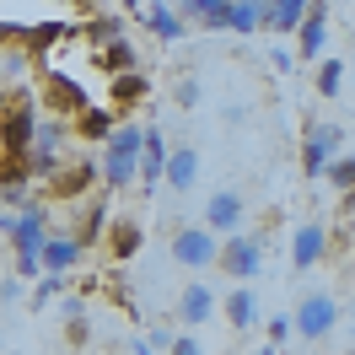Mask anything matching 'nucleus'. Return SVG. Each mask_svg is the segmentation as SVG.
<instances>
[{"label":"nucleus","mask_w":355,"mask_h":355,"mask_svg":"<svg viewBox=\"0 0 355 355\" xmlns=\"http://www.w3.org/2000/svg\"><path fill=\"white\" fill-rule=\"evenodd\" d=\"M140 146H146V130H140V124H119V130L108 135L103 162H97V173H103V189H108V194L130 189L135 178H140Z\"/></svg>","instance_id":"obj_1"},{"label":"nucleus","mask_w":355,"mask_h":355,"mask_svg":"<svg viewBox=\"0 0 355 355\" xmlns=\"http://www.w3.org/2000/svg\"><path fill=\"white\" fill-rule=\"evenodd\" d=\"M0 232L11 237V248H17V275H38V248H44L49 237V210L44 205H27V210H0Z\"/></svg>","instance_id":"obj_2"},{"label":"nucleus","mask_w":355,"mask_h":355,"mask_svg":"<svg viewBox=\"0 0 355 355\" xmlns=\"http://www.w3.org/2000/svg\"><path fill=\"white\" fill-rule=\"evenodd\" d=\"M264 248H269V232L248 226V232H232V237H221L216 264H221V275H232L237 286H253V280L264 275Z\"/></svg>","instance_id":"obj_3"},{"label":"nucleus","mask_w":355,"mask_h":355,"mask_svg":"<svg viewBox=\"0 0 355 355\" xmlns=\"http://www.w3.org/2000/svg\"><path fill=\"white\" fill-rule=\"evenodd\" d=\"M38 103H33V92L17 87V97H11V108L0 113V156L6 162H22L27 146H33V135H38Z\"/></svg>","instance_id":"obj_4"},{"label":"nucleus","mask_w":355,"mask_h":355,"mask_svg":"<svg viewBox=\"0 0 355 355\" xmlns=\"http://www.w3.org/2000/svg\"><path fill=\"white\" fill-rule=\"evenodd\" d=\"M65 140H70V124L65 119H38V135H33V146H27V173H33V183H49V178L65 167L70 156H65Z\"/></svg>","instance_id":"obj_5"},{"label":"nucleus","mask_w":355,"mask_h":355,"mask_svg":"<svg viewBox=\"0 0 355 355\" xmlns=\"http://www.w3.org/2000/svg\"><path fill=\"white\" fill-rule=\"evenodd\" d=\"M291 323H296V339H302V345H323V339H334V329H339V302H334L329 291H307V296L296 302V312H291Z\"/></svg>","instance_id":"obj_6"},{"label":"nucleus","mask_w":355,"mask_h":355,"mask_svg":"<svg viewBox=\"0 0 355 355\" xmlns=\"http://www.w3.org/2000/svg\"><path fill=\"white\" fill-rule=\"evenodd\" d=\"M216 253H221V237H216L205 221H189V226L173 232V264L178 269H210Z\"/></svg>","instance_id":"obj_7"},{"label":"nucleus","mask_w":355,"mask_h":355,"mask_svg":"<svg viewBox=\"0 0 355 355\" xmlns=\"http://www.w3.org/2000/svg\"><path fill=\"white\" fill-rule=\"evenodd\" d=\"M339 146H345V124H307V135H302V178H323V167L339 156Z\"/></svg>","instance_id":"obj_8"},{"label":"nucleus","mask_w":355,"mask_h":355,"mask_svg":"<svg viewBox=\"0 0 355 355\" xmlns=\"http://www.w3.org/2000/svg\"><path fill=\"white\" fill-rule=\"evenodd\" d=\"M248 221V200L243 189H216L210 200H205V226L216 232V237H232V232H243Z\"/></svg>","instance_id":"obj_9"},{"label":"nucleus","mask_w":355,"mask_h":355,"mask_svg":"<svg viewBox=\"0 0 355 355\" xmlns=\"http://www.w3.org/2000/svg\"><path fill=\"white\" fill-rule=\"evenodd\" d=\"M92 183H103V173H97V162H65L60 173L44 183V200H81V194H92Z\"/></svg>","instance_id":"obj_10"},{"label":"nucleus","mask_w":355,"mask_h":355,"mask_svg":"<svg viewBox=\"0 0 355 355\" xmlns=\"http://www.w3.org/2000/svg\"><path fill=\"white\" fill-rule=\"evenodd\" d=\"M216 307H221V302H216V291L205 286V280H189V286L178 291V302H173L178 323H183L189 334H194V329H205V323L216 318Z\"/></svg>","instance_id":"obj_11"},{"label":"nucleus","mask_w":355,"mask_h":355,"mask_svg":"<svg viewBox=\"0 0 355 355\" xmlns=\"http://www.w3.org/2000/svg\"><path fill=\"white\" fill-rule=\"evenodd\" d=\"M323 253H329V221H302L291 237V269L307 275V269L323 264Z\"/></svg>","instance_id":"obj_12"},{"label":"nucleus","mask_w":355,"mask_h":355,"mask_svg":"<svg viewBox=\"0 0 355 355\" xmlns=\"http://www.w3.org/2000/svg\"><path fill=\"white\" fill-rule=\"evenodd\" d=\"M113 130H119V113L103 108V103H87V108L70 119V140H87V146H108Z\"/></svg>","instance_id":"obj_13"},{"label":"nucleus","mask_w":355,"mask_h":355,"mask_svg":"<svg viewBox=\"0 0 355 355\" xmlns=\"http://www.w3.org/2000/svg\"><path fill=\"white\" fill-rule=\"evenodd\" d=\"M81 253H87V248L76 243V232H49L44 248H38V264H44L49 275H70V269L81 264Z\"/></svg>","instance_id":"obj_14"},{"label":"nucleus","mask_w":355,"mask_h":355,"mask_svg":"<svg viewBox=\"0 0 355 355\" xmlns=\"http://www.w3.org/2000/svg\"><path fill=\"white\" fill-rule=\"evenodd\" d=\"M140 243H146V226L135 221V216H113L108 221V259L113 264H130L135 253H140Z\"/></svg>","instance_id":"obj_15"},{"label":"nucleus","mask_w":355,"mask_h":355,"mask_svg":"<svg viewBox=\"0 0 355 355\" xmlns=\"http://www.w3.org/2000/svg\"><path fill=\"white\" fill-rule=\"evenodd\" d=\"M221 318H226L237 334H248L259 318H264V307H259V291H253V286H237L232 296H221Z\"/></svg>","instance_id":"obj_16"},{"label":"nucleus","mask_w":355,"mask_h":355,"mask_svg":"<svg viewBox=\"0 0 355 355\" xmlns=\"http://www.w3.org/2000/svg\"><path fill=\"white\" fill-rule=\"evenodd\" d=\"M162 183L178 189V194H189V189L200 183V151H194V146H173V151H167V173H162Z\"/></svg>","instance_id":"obj_17"},{"label":"nucleus","mask_w":355,"mask_h":355,"mask_svg":"<svg viewBox=\"0 0 355 355\" xmlns=\"http://www.w3.org/2000/svg\"><path fill=\"white\" fill-rule=\"evenodd\" d=\"M167 140H162V130H146V146H140V178L135 183H146V189H156L162 183V173H167Z\"/></svg>","instance_id":"obj_18"},{"label":"nucleus","mask_w":355,"mask_h":355,"mask_svg":"<svg viewBox=\"0 0 355 355\" xmlns=\"http://www.w3.org/2000/svg\"><path fill=\"white\" fill-rule=\"evenodd\" d=\"M146 92H151V81H146L140 70H124V76H113V81H108V108L113 113H130L135 103H146Z\"/></svg>","instance_id":"obj_19"},{"label":"nucleus","mask_w":355,"mask_h":355,"mask_svg":"<svg viewBox=\"0 0 355 355\" xmlns=\"http://www.w3.org/2000/svg\"><path fill=\"white\" fill-rule=\"evenodd\" d=\"M312 0H264V27L269 33H296Z\"/></svg>","instance_id":"obj_20"},{"label":"nucleus","mask_w":355,"mask_h":355,"mask_svg":"<svg viewBox=\"0 0 355 355\" xmlns=\"http://www.w3.org/2000/svg\"><path fill=\"white\" fill-rule=\"evenodd\" d=\"M146 27H151L162 44H178V38H183V11H173L167 0H151V6H146Z\"/></svg>","instance_id":"obj_21"},{"label":"nucleus","mask_w":355,"mask_h":355,"mask_svg":"<svg viewBox=\"0 0 355 355\" xmlns=\"http://www.w3.org/2000/svg\"><path fill=\"white\" fill-rule=\"evenodd\" d=\"M92 60L108 70V76H124V70H135V44H130V38H113V44L92 49Z\"/></svg>","instance_id":"obj_22"},{"label":"nucleus","mask_w":355,"mask_h":355,"mask_svg":"<svg viewBox=\"0 0 355 355\" xmlns=\"http://www.w3.org/2000/svg\"><path fill=\"white\" fill-rule=\"evenodd\" d=\"M49 103H54V108H65L70 119H76V113L87 108V92L76 87L70 76H49Z\"/></svg>","instance_id":"obj_23"},{"label":"nucleus","mask_w":355,"mask_h":355,"mask_svg":"<svg viewBox=\"0 0 355 355\" xmlns=\"http://www.w3.org/2000/svg\"><path fill=\"white\" fill-rule=\"evenodd\" d=\"M264 27V0H232L226 33H259Z\"/></svg>","instance_id":"obj_24"},{"label":"nucleus","mask_w":355,"mask_h":355,"mask_svg":"<svg viewBox=\"0 0 355 355\" xmlns=\"http://www.w3.org/2000/svg\"><path fill=\"white\" fill-rule=\"evenodd\" d=\"M323 178H329L339 194H350V189H355V156H345V151H339V156L329 162V167H323Z\"/></svg>","instance_id":"obj_25"},{"label":"nucleus","mask_w":355,"mask_h":355,"mask_svg":"<svg viewBox=\"0 0 355 355\" xmlns=\"http://www.w3.org/2000/svg\"><path fill=\"white\" fill-rule=\"evenodd\" d=\"M345 87V60H323L318 65V97H339Z\"/></svg>","instance_id":"obj_26"},{"label":"nucleus","mask_w":355,"mask_h":355,"mask_svg":"<svg viewBox=\"0 0 355 355\" xmlns=\"http://www.w3.org/2000/svg\"><path fill=\"white\" fill-rule=\"evenodd\" d=\"M49 302H65V275H49L44 269V280L33 286V307H49Z\"/></svg>","instance_id":"obj_27"},{"label":"nucleus","mask_w":355,"mask_h":355,"mask_svg":"<svg viewBox=\"0 0 355 355\" xmlns=\"http://www.w3.org/2000/svg\"><path fill=\"white\" fill-rule=\"evenodd\" d=\"M113 38H124V27L113 22V17H103V22H87V44H92V49L113 44Z\"/></svg>","instance_id":"obj_28"},{"label":"nucleus","mask_w":355,"mask_h":355,"mask_svg":"<svg viewBox=\"0 0 355 355\" xmlns=\"http://www.w3.org/2000/svg\"><path fill=\"white\" fill-rule=\"evenodd\" d=\"M173 103H178V108H200V81H194V76H183V81L173 87Z\"/></svg>","instance_id":"obj_29"},{"label":"nucleus","mask_w":355,"mask_h":355,"mask_svg":"<svg viewBox=\"0 0 355 355\" xmlns=\"http://www.w3.org/2000/svg\"><path fill=\"white\" fill-rule=\"evenodd\" d=\"M167 355H205V345H200V334H173V345H167Z\"/></svg>","instance_id":"obj_30"},{"label":"nucleus","mask_w":355,"mask_h":355,"mask_svg":"<svg viewBox=\"0 0 355 355\" xmlns=\"http://www.w3.org/2000/svg\"><path fill=\"white\" fill-rule=\"evenodd\" d=\"M291 334H296V323H291V312H275V318H269V345H286Z\"/></svg>","instance_id":"obj_31"},{"label":"nucleus","mask_w":355,"mask_h":355,"mask_svg":"<svg viewBox=\"0 0 355 355\" xmlns=\"http://www.w3.org/2000/svg\"><path fill=\"white\" fill-rule=\"evenodd\" d=\"M339 221L355 226V189H350V194H339Z\"/></svg>","instance_id":"obj_32"},{"label":"nucleus","mask_w":355,"mask_h":355,"mask_svg":"<svg viewBox=\"0 0 355 355\" xmlns=\"http://www.w3.org/2000/svg\"><path fill=\"white\" fill-rule=\"evenodd\" d=\"M248 355H280V345H264V350H248Z\"/></svg>","instance_id":"obj_33"},{"label":"nucleus","mask_w":355,"mask_h":355,"mask_svg":"<svg viewBox=\"0 0 355 355\" xmlns=\"http://www.w3.org/2000/svg\"><path fill=\"white\" fill-rule=\"evenodd\" d=\"M135 355H156V350H151V345H140V339H135Z\"/></svg>","instance_id":"obj_34"},{"label":"nucleus","mask_w":355,"mask_h":355,"mask_svg":"<svg viewBox=\"0 0 355 355\" xmlns=\"http://www.w3.org/2000/svg\"><path fill=\"white\" fill-rule=\"evenodd\" d=\"M350 334H355V296H350Z\"/></svg>","instance_id":"obj_35"},{"label":"nucleus","mask_w":355,"mask_h":355,"mask_svg":"<svg viewBox=\"0 0 355 355\" xmlns=\"http://www.w3.org/2000/svg\"><path fill=\"white\" fill-rule=\"evenodd\" d=\"M0 167H6V156H0Z\"/></svg>","instance_id":"obj_36"}]
</instances>
